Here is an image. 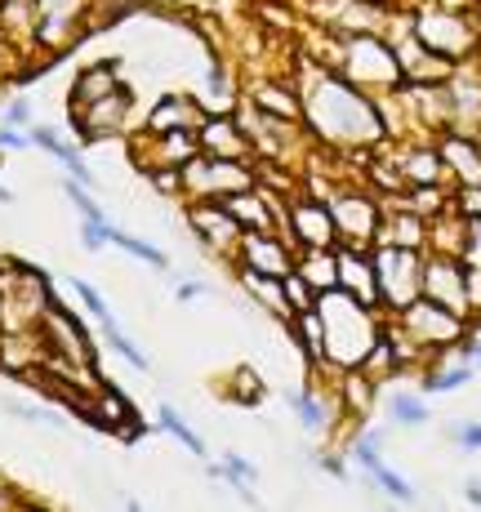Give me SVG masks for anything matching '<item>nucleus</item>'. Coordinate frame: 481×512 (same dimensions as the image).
<instances>
[{"label": "nucleus", "instance_id": "obj_12", "mask_svg": "<svg viewBox=\"0 0 481 512\" xmlns=\"http://www.w3.org/2000/svg\"><path fill=\"white\" fill-rule=\"evenodd\" d=\"M188 223L201 236L205 250H214V254H237V245L245 236L241 219L223 201H188Z\"/></svg>", "mask_w": 481, "mask_h": 512}, {"label": "nucleus", "instance_id": "obj_25", "mask_svg": "<svg viewBox=\"0 0 481 512\" xmlns=\"http://www.w3.org/2000/svg\"><path fill=\"white\" fill-rule=\"evenodd\" d=\"M473 361L468 357H459L455 348H450V366H433L424 374V397H433V392H455V388H464L468 379H473Z\"/></svg>", "mask_w": 481, "mask_h": 512}, {"label": "nucleus", "instance_id": "obj_14", "mask_svg": "<svg viewBox=\"0 0 481 512\" xmlns=\"http://www.w3.org/2000/svg\"><path fill=\"white\" fill-rule=\"evenodd\" d=\"M437 147H441V161H446V174L459 187L481 183V143H477V134H464V130L450 125V130L437 134Z\"/></svg>", "mask_w": 481, "mask_h": 512}, {"label": "nucleus", "instance_id": "obj_21", "mask_svg": "<svg viewBox=\"0 0 481 512\" xmlns=\"http://www.w3.org/2000/svg\"><path fill=\"white\" fill-rule=\"evenodd\" d=\"M250 103L259 112H272V116H286V121H303V94H294L290 85H277V81H259L250 90Z\"/></svg>", "mask_w": 481, "mask_h": 512}, {"label": "nucleus", "instance_id": "obj_38", "mask_svg": "<svg viewBox=\"0 0 481 512\" xmlns=\"http://www.w3.org/2000/svg\"><path fill=\"white\" fill-rule=\"evenodd\" d=\"M103 241H107V223L85 219L81 223V245H85V250H103Z\"/></svg>", "mask_w": 481, "mask_h": 512}, {"label": "nucleus", "instance_id": "obj_13", "mask_svg": "<svg viewBox=\"0 0 481 512\" xmlns=\"http://www.w3.org/2000/svg\"><path fill=\"white\" fill-rule=\"evenodd\" d=\"M339 254V285L348 294H357L370 308H384L379 303V272H375V250H361V245H335Z\"/></svg>", "mask_w": 481, "mask_h": 512}, {"label": "nucleus", "instance_id": "obj_6", "mask_svg": "<svg viewBox=\"0 0 481 512\" xmlns=\"http://www.w3.org/2000/svg\"><path fill=\"white\" fill-rule=\"evenodd\" d=\"M179 174H183V196H192V201H223V196L259 183L254 161H232V156H210V152H196L188 165H179Z\"/></svg>", "mask_w": 481, "mask_h": 512}, {"label": "nucleus", "instance_id": "obj_24", "mask_svg": "<svg viewBox=\"0 0 481 512\" xmlns=\"http://www.w3.org/2000/svg\"><path fill=\"white\" fill-rule=\"evenodd\" d=\"M112 90H121V85H116V67H112V63L85 67V72L76 76V85H72L76 107H90V103H98V98H107Z\"/></svg>", "mask_w": 481, "mask_h": 512}, {"label": "nucleus", "instance_id": "obj_1", "mask_svg": "<svg viewBox=\"0 0 481 512\" xmlns=\"http://www.w3.org/2000/svg\"><path fill=\"white\" fill-rule=\"evenodd\" d=\"M303 121L330 147H370L388 139L384 112H379L375 94L352 85L339 67H317L312 81L303 85Z\"/></svg>", "mask_w": 481, "mask_h": 512}, {"label": "nucleus", "instance_id": "obj_42", "mask_svg": "<svg viewBox=\"0 0 481 512\" xmlns=\"http://www.w3.org/2000/svg\"><path fill=\"white\" fill-rule=\"evenodd\" d=\"M27 116H32V107H27L23 98H18V103H9V107H5V121H14V125H23Z\"/></svg>", "mask_w": 481, "mask_h": 512}, {"label": "nucleus", "instance_id": "obj_22", "mask_svg": "<svg viewBox=\"0 0 481 512\" xmlns=\"http://www.w3.org/2000/svg\"><path fill=\"white\" fill-rule=\"evenodd\" d=\"M401 174L406 183H441L446 179V161H441V147L437 143H419L401 156Z\"/></svg>", "mask_w": 481, "mask_h": 512}, {"label": "nucleus", "instance_id": "obj_5", "mask_svg": "<svg viewBox=\"0 0 481 512\" xmlns=\"http://www.w3.org/2000/svg\"><path fill=\"white\" fill-rule=\"evenodd\" d=\"M392 326L406 334L410 343H419L428 357H433V352H450L459 339H468V317L441 308V303H433L428 294H419L410 308L392 312Z\"/></svg>", "mask_w": 481, "mask_h": 512}, {"label": "nucleus", "instance_id": "obj_10", "mask_svg": "<svg viewBox=\"0 0 481 512\" xmlns=\"http://www.w3.org/2000/svg\"><path fill=\"white\" fill-rule=\"evenodd\" d=\"M286 232H290L294 250L339 245L335 214H330V201H321V196H294V201H286Z\"/></svg>", "mask_w": 481, "mask_h": 512}, {"label": "nucleus", "instance_id": "obj_11", "mask_svg": "<svg viewBox=\"0 0 481 512\" xmlns=\"http://www.w3.org/2000/svg\"><path fill=\"white\" fill-rule=\"evenodd\" d=\"M294 241L286 232L268 228V232H245L237 245V268L268 272V277H290L294 272Z\"/></svg>", "mask_w": 481, "mask_h": 512}, {"label": "nucleus", "instance_id": "obj_35", "mask_svg": "<svg viewBox=\"0 0 481 512\" xmlns=\"http://www.w3.org/2000/svg\"><path fill=\"white\" fill-rule=\"evenodd\" d=\"M459 259H464L468 268H481V219H468L464 250H459Z\"/></svg>", "mask_w": 481, "mask_h": 512}, {"label": "nucleus", "instance_id": "obj_17", "mask_svg": "<svg viewBox=\"0 0 481 512\" xmlns=\"http://www.w3.org/2000/svg\"><path fill=\"white\" fill-rule=\"evenodd\" d=\"M205 112L192 103V98H179V94H165L161 103L152 107L147 116V134H170V130H201Z\"/></svg>", "mask_w": 481, "mask_h": 512}, {"label": "nucleus", "instance_id": "obj_34", "mask_svg": "<svg viewBox=\"0 0 481 512\" xmlns=\"http://www.w3.org/2000/svg\"><path fill=\"white\" fill-rule=\"evenodd\" d=\"M67 196H72V205L81 210V219H94V223H107V214L98 210V205L90 201V192H85V183H76V179H67Z\"/></svg>", "mask_w": 481, "mask_h": 512}, {"label": "nucleus", "instance_id": "obj_31", "mask_svg": "<svg viewBox=\"0 0 481 512\" xmlns=\"http://www.w3.org/2000/svg\"><path fill=\"white\" fill-rule=\"evenodd\" d=\"M98 321H103V330H107V343H112V348H116V352H121V357H125V361H130V366H134V370H143V374H147V370H152V361H147V357H143V352H139V348H134V343H130V339H125V330H121V326H116V317H112V312H107V317H98Z\"/></svg>", "mask_w": 481, "mask_h": 512}, {"label": "nucleus", "instance_id": "obj_27", "mask_svg": "<svg viewBox=\"0 0 481 512\" xmlns=\"http://www.w3.org/2000/svg\"><path fill=\"white\" fill-rule=\"evenodd\" d=\"M370 406H375V379H370L366 370H343V410L357 419L370 415Z\"/></svg>", "mask_w": 481, "mask_h": 512}, {"label": "nucleus", "instance_id": "obj_23", "mask_svg": "<svg viewBox=\"0 0 481 512\" xmlns=\"http://www.w3.org/2000/svg\"><path fill=\"white\" fill-rule=\"evenodd\" d=\"M286 326H290L294 339H299V348L308 352L312 366H326V326H321V312H317V308L294 312Z\"/></svg>", "mask_w": 481, "mask_h": 512}, {"label": "nucleus", "instance_id": "obj_33", "mask_svg": "<svg viewBox=\"0 0 481 512\" xmlns=\"http://www.w3.org/2000/svg\"><path fill=\"white\" fill-rule=\"evenodd\" d=\"M286 299H290V308H294V312L317 308V290H312V285L303 281L299 272H290V277H286Z\"/></svg>", "mask_w": 481, "mask_h": 512}, {"label": "nucleus", "instance_id": "obj_9", "mask_svg": "<svg viewBox=\"0 0 481 512\" xmlns=\"http://www.w3.org/2000/svg\"><path fill=\"white\" fill-rule=\"evenodd\" d=\"M424 294L441 308L459 312V317L473 321V299H468V268L459 254H441L424 250Z\"/></svg>", "mask_w": 481, "mask_h": 512}, {"label": "nucleus", "instance_id": "obj_8", "mask_svg": "<svg viewBox=\"0 0 481 512\" xmlns=\"http://www.w3.org/2000/svg\"><path fill=\"white\" fill-rule=\"evenodd\" d=\"M330 214H335L339 245L375 250L379 223H384V205H379V196H370V192H335L330 196Z\"/></svg>", "mask_w": 481, "mask_h": 512}, {"label": "nucleus", "instance_id": "obj_16", "mask_svg": "<svg viewBox=\"0 0 481 512\" xmlns=\"http://www.w3.org/2000/svg\"><path fill=\"white\" fill-rule=\"evenodd\" d=\"M36 5V41L63 45L72 36V23L81 18V0H32Z\"/></svg>", "mask_w": 481, "mask_h": 512}, {"label": "nucleus", "instance_id": "obj_32", "mask_svg": "<svg viewBox=\"0 0 481 512\" xmlns=\"http://www.w3.org/2000/svg\"><path fill=\"white\" fill-rule=\"evenodd\" d=\"M370 477H375L379 481V490H384V495H392V499H397V504H415V486H410V481L406 477H401V472H392L388 464H375V468H370Z\"/></svg>", "mask_w": 481, "mask_h": 512}, {"label": "nucleus", "instance_id": "obj_3", "mask_svg": "<svg viewBox=\"0 0 481 512\" xmlns=\"http://www.w3.org/2000/svg\"><path fill=\"white\" fill-rule=\"evenodd\" d=\"M410 32L419 36L437 58H446L450 67L477 58L481 49V23L473 9H455V5H437V0H424L410 18Z\"/></svg>", "mask_w": 481, "mask_h": 512}, {"label": "nucleus", "instance_id": "obj_43", "mask_svg": "<svg viewBox=\"0 0 481 512\" xmlns=\"http://www.w3.org/2000/svg\"><path fill=\"white\" fill-rule=\"evenodd\" d=\"M0 147H32V134H9V130H0Z\"/></svg>", "mask_w": 481, "mask_h": 512}, {"label": "nucleus", "instance_id": "obj_4", "mask_svg": "<svg viewBox=\"0 0 481 512\" xmlns=\"http://www.w3.org/2000/svg\"><path fill=\"white\" fill-rule=\"evenodd\" d=\"M339 72L375 98L397 94V85L406 81V76H401V63H397V45L379 32H352L348 41H343Z\"/></svg>", "mask_w": 481, "mask_h": 512}, {"label": "nucleus", "instance_id": "obj_40", "mask_svg": "<svg viewBox=\"0 0 481 512\" xmlns=\"http://www.w3.org/2000/svg\"><path fill=\"white\" fill-rule=\"evenodd\" d=\"M450 437L464 450H481V423H459V428H450Z\"/></svg>", "mask_w": 481, "mask_h": 512}, {"label": "nucleus", "instance_id": "obj_44", "mask_svg": "<svg viewBox=\"0 0 481 512\" xmlns=\"http://www.w3.org/2000/svg\"><path fill=\"white\" fill-rule=\"evenodd\" d=\"M317 464L326 468V472H335V477H348V468H343V459H335V455H317Z\"/></svg>", "mask_w": 481, "mask_h": 512}, {"label": "nucleus", "instance_id": "obj_26", "mask_svg": "<svg viewBox=\"0 0 481 512\" xmlns=\"http://www.w3.org/2000/svg\"><path fill=\"white\" fill-rule=\"evenodd\" d=\"M286 406L294 410V415H299V423L312 432V437H317V432H330V406L317 397V392H308V388L294 392V388H290V392H286Z\"/></svg>", "mask_w": 481, "mask_h": 512}, {"label": "nucleus", "instance_id": "obj_7", "mask_svg": "<svg viewBox=\"0 0 481 512\" xmlns=\"http://www.w3.org/2000/svg\"><path fill=\"white\" fill-rule=\"evenodd\" d=\"M375 272H379V303H384V312L410 308L424 294V250L375 245Z\"/></svg>", "mask_w": 481, "mask_h": 512}, {"label": "nucleus", "instance_id": "obj_41", "mask_svg": "<svg viewBox=\"0 0 481 512\" xmlns=\"http://www.w3.org/2000/svg\"><path fill=\"white\" fill-rule=\"evenodd\" d=\"M14 415L18 419H32V423H49V428H63V419L49 415V410H41V406H14Z\"/></svg>", "mask_w": 481, "mask_h": 512}, {"label": "nucleus", "instance_id": "obj_19", "mask_svg": "<svg viewBox=\"0 0 481 512\" xmlns=\"http://www.w3.org/2000/svg\"><path fill=\"white\" fill-rule=\"evenodd\" d=\"M130 103H134L130 90H112L107 98H98V103L81 107V130L90 134V139H94V134H103V130H107V134L121 130V125H125V112H130Z\"/></svg>", "mask_w": 481, "mask_h": 512}, {"label": "nucleus", "instance_id": "obj_2", "mask_svg": "<svg viewBox=\"0 0 481 512\" xmlns=\"http://www.w3.org/2000/svg\"><path fill=\"white\" fill-rule=\"evenodd\" d=\"M317 312H321V326H326V366H335V370L361 366L366 352L384 339L379 308L361 303L357 294H348L343 285L317 294Z\"/></svg>", "mask_w": 481, "mask_h": 512}, {"label": "nucleus", "instance_id": "obj_29", "mask_svg": "<svg viewBox=\"0 0 481 512\" xmlns=\"http://www.w3.org/2000/svg\"><path fill=\"white\" fill-rule=\"evenodd\" d=\"M107 241L112 245H121L125 254H134V259H143V263H152V268H170V259H165L161 250H156V245H147V241H139V236H130V232H121V228H112V223H107Z\"/></svg>", "mask_w": 481, "mask_h": 512}, {"label": "nucleus", "instance_id": "obj_30", "mask_svg": "<svg viewBox=\"0 0 481 512\" xmlns=\"http://www.w3.org/2000/svg\"><path fill=\"white\" fill-rule=\"evenodd\" d=\"M156 423H161V428H165V432H170V437H174V441H183V446H188V455H196V459H205V441H201V437H196V432L188 428V423H183V419H179V410H174V406H161V410H156Z\"/></svg>", "mask_w": 481, "mask_h": 512}, {"label": "nucleus", "instance_id": "obj_15", "mask_svg": "<svg viewBox=\"0 0 481 512\" xmlns=\"http://www.w3.org/2000/svg\"><path fill=\"white\" fill-rule=\"evenodd\" d=\"M201 152H210V156H232V161H250V134L241 130V121L232 112H210L201 121Z\"/></svg>", "mask_w": 481, "mask_h": 512}, {"label": "nucleus", "instance_id": "obj_39", "mask_svg": "<svg viewBox=\"0 0 481 512\" xmlns=\"http://www.w3.org/2000/svg\"><path fill=\"white\" fill-rule=\"evenodd\" d=\"M72 285H76V294H81V299H85V308H90L94 317H107V312H112V308H107V303H103V294L94 290V285H85V281H72Z\"/></svg>", "mask_w": 481, "mask_h": 512}, {"label": "nucleus", "instance_id": "obj_49", "mask_svg": "<svg viewBox=\"0 0 481 512\" xmlns=\"http://www.w3.org/2000/svg\"><path fill=\"white\" fill-rule=\"evenodd\" d=\"M473 14H477V23H481V0H477V5H473Z\"/></svg>", "mask_w": 481, "mask_h": 512}, {"label": "nucleus", "instance_id": "obj_46", "mask_svg": "<svg viewBox=\"0 0 481 512\" xmlns=\"http://www.w3.org/2000/svg\"><path fill=\"white\" fill-rule=\"evenodd\" d=\"M464 495H468V504H473V508H481V481H468Z\"/></svg>", "mask_w": 481, "mask_h": 512}, {"label": "nucleus", "instance_id": "obj_48", "mask_svg": "<svg viewBox=\"0 0 481 512\" xmlns=\"http://www.w3.org/2000/svg\"><path fill=\"white\" fill-rule=\"evenodd\" d=\"M5 201H14V192H9V187H0V205H5Z\"/></svg>", "mask_w": 481, "mask_h": 512}, {"label": "nucleus", "instance_id": "obj_36", "mask_svg": "<svg viewBox=\"0 0 481 512\" xmlns=\"http://www.w3.org/2000/svg\"><path fill=\"white\" fill-rule=\"evenodd\" d=\"M103 410H107V423H130V401L121 397V392L116 388H103Z\"/></svg>", "mask_w": 481, "mask_h": 512}, {"label": "nucleus", "instance_id": "obj_18", "mask_svg": "<svg viewBox=\"0 0 481 512\" xmlns=\"http://www.w3.org/2000/svg\"><path fill=\"white\" fill-rule=\"evenodd\" d=\"M294 272L312 285V290H335L339 285V254L335 245H312V250H299L294 254Z\"/></svg>", "mask_w": 481, "mask_h": 512}, {"label": "nucleus", "instance_id": "obj_45", "mask_svg": "<svg viewBox=\"0 0 481 512\" xmlns=\"http://www.w3.org/2000/svg\"><path fill=\"white\" fill-rule=\"evenodd\" d=\"M201 294H205V285H196V281H183V285H179V299H183V303L201 299Z\"/></svg>", "mask_w": 481, "mask_h": 512}, {"label": "nucleus", "instance_id": "obj_28", "mask_svg": "<svg viewBox=\"0 0 481 512\" xmlns=\"http://www.w3.org/2000/svg\"><path fill=\"white\" fill-rule=\"evenodd\" d=\"M388 419L401 423V428H424L428 419V401L419 397V392H392L388 397Z\"/></svg>", "mask_w": 481, "mask_h": 512}, {"label": "nucleus", "instance_id": "obj_20", "mask_svg": "<svg viewBox=\"0 0 481 512\" xmlns=\"http://www.w3.org/2000/svg\"><path fill=\"white\" fill-rule=\"evenodd\" d=\"M237 277L245 290H250V299H259L272 317H281V321L294 317V308L286 299V277H268V272H254V268H237Z\"/></svg>", "mask_w": 481, "mask_h": 512}, {"label": "nucleus", "instance_id": "obj_37", "mask_svg": "<svg viewBox=\"0 0 481 512\" xmlns=\"http://www.w3.org/2000/svg\"><path fill=\"white\" fill-rule=\"evenodd\" d=\"M455 205H459V214H464V219H481V183L459 187V192H455Z\"/></svg>", "mask_w": 481, "mask_h": 512}, {"label": "nucleus", "instance_id": "obj_47", "mask_svg": "<svg viewBox=\"0 0 481 512\" xmlns=\"http://www.w3.org/2000/svg\"><path fill=\"white\" fill-rule=\"evenodd\" d=\"M437 5H455V9H473L477 0H437Z\"/></svg>", "mask_w": 481, "mask_h": 512}]
</instances>
